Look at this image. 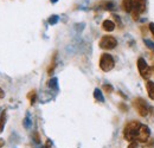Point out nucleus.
Wrapping results in <instances>:
<instances>
[{
	"label": "nucleus",
	"mask_w": 154,
	"mask_h": 148,
	"mask_svg": "<svg viewBox=\"0 0 154 148\" xmlns=\"http://www.w3.org/2000/svg\"><path fill=\"white\" fill-rule=\"evenodd\" d=\"M140 127V123L137 121H132L129 122L126 127H125V130H123V136L127 141H133L135 140V135H136V131Z\"/></svg>",
	"instance_id": "1"
},
{
	"label": "nucleus",
	"mask_w": 154,
	"mask_h": 148,
	"mask_svg": "<svg viewBox=\"0 0 154 148\" xmlns=\"http://www.w3.org/2000/svg\"><path fill=\"white\" fill-rule=\"evenodd\" d=\"M114 65H115L114 58L109 55V54H103V55L101 56V59H100V68H101L103 71H106V72L110 71V70L114 68Z\"/></svg>",
	"instance_id": "2"
},
{
	"label": "nucleus",
	"mask_w": 154,
	"mask_h": 148,
	"mask_svg": "<svg viewBox=\"0 0 154 148\" xmlns=\"http://www.w3.org/2000/svg\"><path fill=\"white\" fill-rule=\"evenodd\" d=\"M133 106H134L136 113L140 115V116H147L148 114V106L146 103V101L143 98H135L133 101Z\"/></svg>",
	"instance_id": "3"
},
{
	"label": "nucleus",
	"mask_w": 154,
	"mask_h": 148,
	"mask_svg": "<svg viewBox=\"0 0 154 148\" xmlns=\"http://www.w3.org/2000/svg\"><path fill=\"white\" fill-rule=\"evenodd\" d=\"M137 69H139V72L141 75V77L148 81V78L152 75V71H151V68L148 66V64L146 63V60L141 57L137 59Z\"/></svg>",
	"instance_id": "4"
},
{
	"label": "nucleus",
	"mask_w": 154,
	"mask_h": 148,
	"mask_svg": "<svg viewBox=\"0 0 154 148\" xmlns=\"http://www.w3.org/2000/svg\"><path fill=\"white\" fill-rule=\"evenodd\" d=\"M117 45V40L112 36H104L100 40V48L103 50H112Z\"/></svg>",
	"instance_id": "5"
},
{
	"label": "nucleus",
	"mask_w": 154,
	"mask_h": 148,
	"mask_svg": "<svg viewBox=\"0 0 154 148\" xmlns=\"http://www.w3.org/2000/svg\"><path fill=\"white\" fill-rule=\"evenodd\" d=\"M149 135H151L149 128L145 125H140L139 129L136 131V135H135V140H137L139 142H146L148 140Z\"/></svg>",
	"instance_id": "6"
},
{
	"label": "nucleus",
	"mask_w": 154,
	"mask_h": 148,
	"mask_svg": "<svg viewBox=\"0 0 154 148\" xmlns=\"http://www.w3.org/2000/svg\"><path fill=\"white\" fill-rule=\"evenodd\" d=\"M146 10V0H133V19L137 20V16L145 12Z\"/></svg>",
	"instance_id": "7"
},
{
	"label": "nucleus",
	"mask_w": 154,
	"mask_h": 148,
	"mask_svg": "<svg viewBox=\"0 0 154 148\" xmlns=\"http://www.w3.org/2000/svg\"><path fill=\"white\" fill-rule=\"evenodd\" d=\"M102 29H103L104 31H107V32H112V31H114V29H115V24H114V21H112V20H104V21L102 23Z\"/></svg>",
	"instance_id": "8"
},
{
	"label": "nucleus",
	"mask_w": 154,
	"mask_h": 148,
	"mask_svg": "<svg viewBox=\"0 0 154 148\" xmlns=\"http://www.w3.org/2000/svg\"><path fill=\"white\" fill-rule=\"evenodd\" d=\"M146 89H147V93H148L149 98L154 101V82L147 81V82H146Z\"/></svg>",
	"instance_id": "9"
},
{
	"label": "nucleus",
	"mask_w": 154,
	"mask_h": 148,
	"mask_svg": "<svg viewBox=\"0 0 154 148\" xmlns=\"http://www.w3.org/2000/svg\"><path fill=\"white\" fill-rule=\"evenodd\" d=\"M122 6H123V10L129 13L133 11V0H123L122 1Z\"/></svg>",
	"instance_id": "10"
},
{
	"label": "nucleus",
	"mask_w": 154,
	"mask_h": 148,
	"mask_svg": "<svg viewBox=\"0 0 154 148\" xmlns=\"http://www.w3.org/2000/svg\"><path fill=\"white\" fill-rule=\"evenodd\" d=\"M5 123H6V111H2V113L0 114V133L4 129Z\"/></svg>",
	"instance_id": "11"
},
{
	"label": "nucleus",
	"mask_w": 154,
	"mask_h": 148,
	"mask_svg": "<svg viewBox=\"0 0 154 148\" xmlns=\"http://www.w3.org/2000/svg\"><path fill=\"white\" fill-rule=\"evenodd\" d=\"M94 97L96 98L98 102H104V97H103V95H102L100 89H95V91H94Z\"/></svg>",
	"instance_id": "12"
},
{
	"label": "nucleus",
	"mask_w": 154,
	"mask_h": 148,
	"mask_svg": "<svg viewBox=\"0 0 154 148\" xmlns=\"http://www.w3.org/2000/svg\"><path fill=\"white\" fill-rule=\"evenodd\" d=\"M27 97L30 98V103L31 104H35V102H36V98H37V96H36V93H35V90H32L31 93L27 95Z\"/></svg>",
	"instance_id": "13"
},
{
	"label": "nucleus",
	"mask_w": 154,
	"mask_h": 148,
	"mask_svg": "<svg viewBox=\"0 0 154 148\" xmlns=\"http://www.w3.org/2000/svg\"><path fill=\"white\" fill-rule=\"evenodd\" d=\"M49 87L51 89H57V78H52L49 81Z\"/></svg>",
	"instance_id": "14"
},
{
	"label": "nucleus",
	"mask_w": 154,
	"mask_h": 148,
	"mask_svg": "<svg viewBox=\"0 0 154 148\" xmlns=\"http://www.w3.org/2000/svg\"><path fill=\"white\" fill-rule=\"evenodd\" d=\"M57 21H58L57 16H52V17H50V18H49V24H50V25H55Z\"/></svg>",
	"instance_id": "15"
},
{
	"label": "nucleus",
	"mask_w": 154,
	"mask_h": 148,
	"mask_svg": "<svg viewBox=\"0 0 154 148\" xmlns=\"http://www.w3.org/2000/svg\"><path fill=\"white\" fill-rule=\"evenodd\" d=\"M102 89H103L104 91H107V93H112V91H113V87H112L110 84H104V85L102 87Z\"/></svg>",
	"instance_id": "16"
},
{
	"label": "nucleus",
	"mask_w": 154,
	"mask_h": 148,
	"mask_svg": "<svg viewBox=\"0 0 154 148\" xmlns=\"http://www.w3.org/2000/svg\"><path fill=\"white\" fill-rule=\"evenodd\" d=\"M145 43H146V45H147L151 50H153L154 51V43H152L151 40H147V39H145Z\"/></svg>",
	"instance_id": "17"
},
{
	"label": "nucleus",
	"mask_w": 154,
	"mask_h": 148,
	"mask_svg": "<svg viewBox=\"0 0 154 148\" xmlns=\"http://www.w3.org/2000/svg\"><path fill=\"white\" fill-rule=\"evenodd\" d=\"M24 126L26 128H30V119H29V116H26V119L24 120Z\"/></svg>",
	"instance_id": "18"
},
{
	"label": "nucleus",
	"mask_w": 154,
	"mask_h": 148,
	"mask_svg": "<svg viewBox=\"0 0 154 148\" xmlns=\"http://www.w3.org/2000/svg\"><path fill=\"white\" fill-rule=\"evenodd\" d=\"M33 140H35L37 143H39V142H40V139H39V134L37 133V131L33 134Z\"/></svg>",
	"instance_id": "19"
},
{
	"label": "nucleus",
	"mask_w": 154,
	"mask_h": 148,
	"mask_svg": "<svg viewBox=\"0 0 154 148\" xmlns=\"http://www.w3.org/2000/svg\"><path fill=\"white\" fill-rule=\"evenodd\" d=\"M51 147H52V142H51L50 140H48V141L45 142V145H44L43 148H51Z\"/></svg>",
	"instance_id": "20"
},
{
	"label": "nucleus",
	"mask_w": 154,
	"mask_h": 148,
	"mask_svg": "<svg viewBox=\"0 0 154 148\" xmlns=\"http://www.w3.org/2000/svg\"><path fill=\"white\" fill-rule=\"evenodd\" d=\"M113 5H114V4H113L112 1H109V2H107L106 8H107V10H113V8H114V6H113Z\"/></svg>",
	"instance_id": "21"
},
{
	"label": "nucleus",
	"mask_w": 154,
	"mask_h": 148,
	"mask_svg": "<svg viewBox=\"0 0 154 148\" xmlns=\"http://www.w3.org/2000/svg\"><path fill=\"white\" fill-rule=\"evenodd\" d=\"M148 27H149V31L152 32V35L154 36V23H151V24L148 25Z\"/></svg>",
	"instance_id": "22"
},
{
	"label": "nucleus",
	"mask_w": 154,
	"mask_h": 148,
	"mask_svg": "<svg viewBox=\"0 0 154 148\" xmlns=\"http://www.w3.org/2000/svg\"><path fill=\"white\" fill-rule=\"evenodd\" d=\"M113 17H114V19L116 20V23L119 24V26H121V20H120V18H119L116 14H113Z\"/></svg>",
	"instance_id": "23"
},
{
	"label": "nucleus",
	"mask_w": 154,
	"mask_h": 148,
	"mask_svg": "<svg viewBox=\"0 0 154 148\" xmlns=\"http://www.w3.org/2000/svg\"><path fill=\"white\" fill-rule=\"evenodd\" d=\"M127 148H137V143H136V142H131L129 146Z\"/></svg>",
	"instance_id": "24"
},
{
	"label": "nucleus",
	"mask_w": 154,
	"mask_h": 148,
	"mask_svg": "<svg viewBox=\"0 0 154 148\" xmlns=\"http://www.w3.org/2000/svg\"><path fill=\"white\" fill-rule=\"evenodd\" d=\"M4 96H5V93H4L2 89L0 88V98H4Z\"/></svg>",
	"instance_id": "25"
},
{
	"label": "nucleus",
	"mask_w": 154,
	"mask_h": 148,
	"mask_svg": "<svg viewBox=\"0 0 154 148\" xmlns=\"http://www.w3.org/2000/svg\"><path fill=\"white\" fill-rule=\"evenodd\" d=\"M4 145H5V141H4V140H2V139H0V148L2 147V146H4Z\"/></svg>",
	"instance_id": "26"
},
{
	"label": "nucleus",
	"mask_w": 154,
	"mask_h": 148,
	"mask_svg": "<svg viewBox=\"0 0 154 148\" xmlns=\"http://www.w3.org/2000/svg\"><path fill=\"white\" fill-rule=\"evenodd\" d=\"M50 1H51V2H57L58 0H50Z\"/></svg>",
	"instance_id": "27"
}]
</instances>
